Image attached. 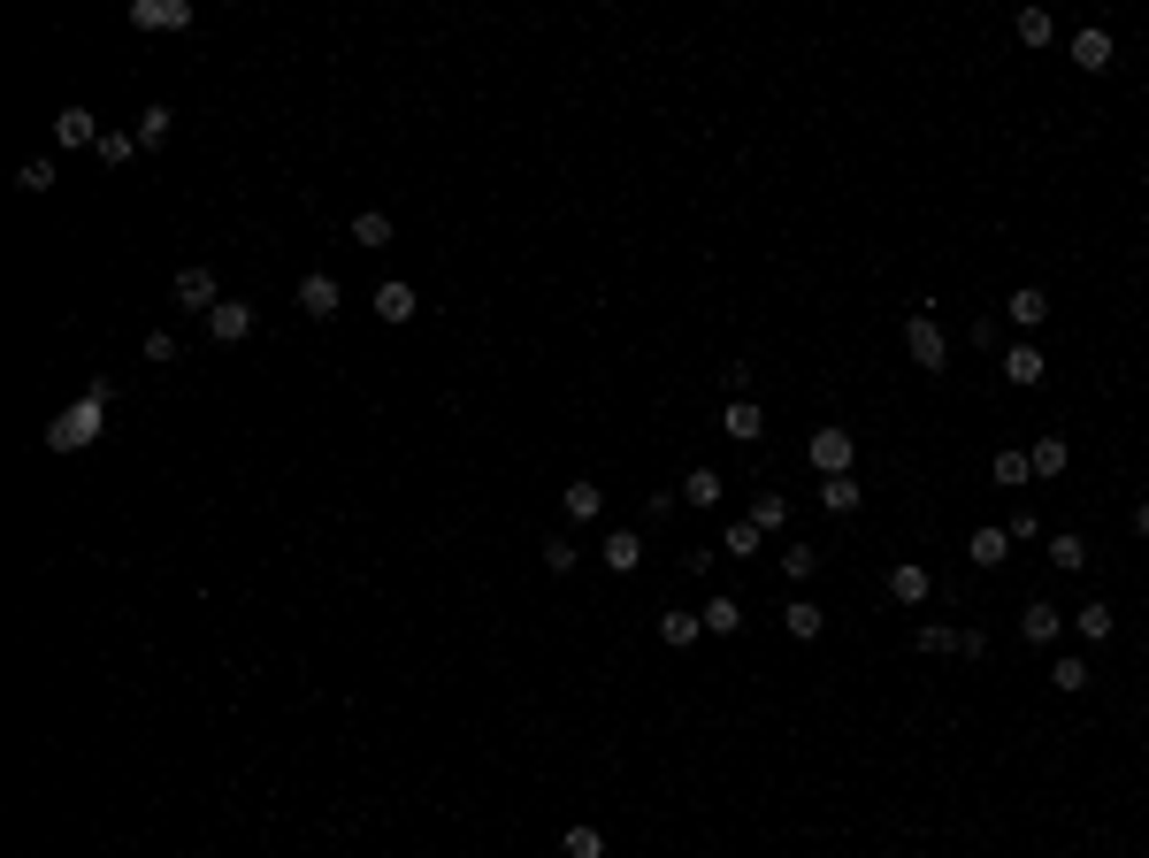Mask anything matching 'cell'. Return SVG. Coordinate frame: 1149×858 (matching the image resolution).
I'll return each mask as SVG.
<instances>
[{"label": "cell", "instance_id": "cell-1", "mask_svg": "<svg viewBox=\"0 0 1149 858\" xmlns=\"http://www.w3.org/2000/svg\"><path fill=\"white\" fill-rule=\"evenodd\" d=\"M100 422H108V383H85V399L46 430V445H54V453H85V445L100 437Z\"/></svg>", "mask_w": 1149, "mask_h": 858}, {"label": "cell", "instance_id": "cell-2", "mask_svg": "<svg viewBox=\"0 0 1149 858\" xmlns=\"http://www.w3.org/2000/svg\"><path fill=\"white\" fill-rule=\"evenodd\" d=\"M912 652H928V660H951V652H958V660H982L988 637L982 629H951V621H920V629H912Z\"/></svg>", "mask_w": 1149, "mask_h": 858}, {"label": "cell", "instance_id": "cell-3", "mask_svg": "<svg viewBox=\"0 0 1149 858\" xmlns=\"http://www.w3.org/2000/svg\"><path fill=\"white\" fill-rule=\"evenodd\" d=\"M904 352H912V368H928V376H935V368L951 360L943 323H935V315H904Z\"/></svg>", "mask_w": 1149, "mask_h": 858}, {"label": "cell", "instance_id": "cell-4", "mask_svg": "<svg viewBox=\"0 0 1149 858\" xmlns=\"http://www.w3.org/2000/svg\"><path fill=\"white\" fill-rule=\"evenodd\" d=\"M805 460H813L821 476H850V460H858V437H850V430H813V437H805Z\"/></svg>", "mask_w": 1149, "mask_h": 858}, {"label": "cell", "instance_id": "cell-5", "mask_svg": "<svg viewBox=\"0 0 1149 858\" xmlns=\"http://www.w3.org/2000/svg\"><path fill=\"white\" fill-rule=\"evenodd\" d=\"M337 307H345L337 276H329V269H307V276H300V315H307V323H329Z\"/></svg>", "mask_w": 1149, "mask_h": 858}, {"label": "cell", "instance_id": "cell-6", "mask_svg": "<svg viewBox=\"0 0 1149 858\" xmlns=\"http://www.w3.org/2000/svg\"><path fill=\"white\" fill-rule=\"evenodd\" d=\"M1042 376H1050V360H1042V345H1034V338L1004 345V383H1011V391H1034Z\"/></svg>", "mask_w": 1149, "mask_h": 858}, {"label": "cell", "instance_id": "cell-7", "mask_svg": "<svg viewBox=\"0 0 1149 858\" xmlns=\"http://www.w3.org/2000/svg\"><path fill=\"white\" fill-rule=\"evenodd\" d=\"M176 307H192V315H215L223 307V292H215V269H176Z\"/></svg>", "mask_w": 1149, "mask_h": 858}, {"label": "cell", "instance_id": "cell-8", "mask_svg": "<svg viewBox=\"0 0 1149 858\" xmlns=\"http://www.w3.org/2000/svg\"><path fill=\"white\" fill-rule=\"evenodd\" d=\"M1004 323H1019V330L1034 338V330L1050 323V292H1042V284H1019V292L1004 300Z\"/></svg>", "mask_w": 1149, "mask_h": 858}, {"label": "cell", "instance_id": "cell-9", "mask_svg": "<svg viewBox=\"0 0 1149 858\" xmlns=\"http://www.w3.org/2000/svg\"><path fill=\"white\" fill-rule=\"evenodd\" d=\"M889 598H897V606H928V598H935V575H928L920 560H897V567H889Z\"/></svg>", "mask_w": 1149, "mask_h": 858}, {"label": "cell", "instance_id": "cell-10", "mask_svg": "<svg viewBox=\"0 0 1149 858\" xmlns=\"http://www.w3.org/2000/svg\"><path fill=\"white\" fill-rule=\"evenodd\" d=\"M131 23L139 31H184L192 23V0H131Z\"/></svg>", "mask_w": 1149, "mask_h": 858}, {"label": "cell", "instance_id": "cell-11", "mask_svg": "<svg viewBox=\"0 0 1149 858\" xmlns=\"http://www.w3.org/2000/svg\"><path fill=\"white\" fill-rule=\"evenodd\" d=\"M207 338L215 345H246L253 338V307H246V300H223V307L207 315Z\"/></svg>", "mask_w": 1149, "mask_h": 858}, {"label": "cell", "instance_id": "cell-12", "mask_svg": "<svg viewBox=\"0 0 1149 858\" xmlns=\"http://www.w3.org/2000/svg\"><path fill=\"white\" fill-rule=\"evenodd\" d=\"M1073 62H1081L1088 77H1104V69H1112V31H1104V23H1088V31H1073Z\"/></svg>", "mask_w": 1149, "mask_h": 858}, {"label": "cell", "instance_id": "cell-13", "mask_svg": "<svg viewBox=\"0 0 1149 858\" xmlns=\"http://www.w3.org/2000/svg\"><path fill=\"white\" fill-rule=\"evenodd\" d=\"M720 430H728L736 445H759V430H767V414H759V399H728V406H720Z\"/></svg>", "mask_w": 1149, "mask_h": 858}, {"label": "cell", "instance_id": "cell-14", "mask_svg": "<svg viewBox=\"0 0 1149 858\" xmlns=\"http://www.w3.org/2000/svg\"><path fill=\"white\" fill-rule=\"evenodd\" d=\"M598 560H606L614 575H637V567H644V536H637V529H614V536L598 544Z\"/></svg>", "mask_w": 1149, "mask_h": 858}, {"label": "cell", "instance_id": "cell-15", "mask_svg": "<svg viewBox=\"0 0 1149 858\" xmlns=\"http://www.w3.org/2000/svg\"><path fill=\"white\" fill-rule=\"evenodd\" d=\"M720 491H728V484H720V468H690V476H682V507H697V514H713V507H720Z\"/></svg>", "mask_w": 1149, "mask_h": 858}, {"label": "cell", "instance_id": "cell-16", "mask_svg": "<svg viewBox=\"0 0 1149 858\" xmlns=\"http://www.w3.org/2000/svg\"><path fill=\"white\" fill-rule=\"evenodd\" d=\"M697 621H705V637H736V629H744V598H728V590H720V598H705V606H697Z\"/></svg>", "mask_w": 1149, "mask_h": 858}, {"label": "cell", "instance_id": "cell-17", "mask_svg": "<svg viewBox=\"0 0 1149 858\" xmlns=\"http://www.w3.org/2000/svg\"><path fill=\"white\" fill-rule=\"evenodd\" d=\"M54 139H62V146H100L93 108H62V116H54Z\"/></svg>", "mask_w": 1149, "mask_h": 858}, {"label": "cell", "instance_id": "cell-18", "mask_svg": "<svg viewBox=\"0 0 1149 858\" xmlns=\"http://www.w3.org/2000/svg\"><path fill=\"white\" fill-rule=\"evenodd\" d=\"M376 315H383L391 330H399V323H414V284H399V276H391V284H376Z\"/></svg>", "mask_w": 1149, "mask_h": 858}, {"label": "cell", "instance_id": "cell-19", "mask_svg": "<svg viewBox=\"0 0 1149 858\" xmlns=\"http://www.w3.org/2000/svg\"><path fill=\"white\" fill-rule=\"evenodd\" d=\"M1112 629H1119V613H1112V606H1104V598H1088V606H1081V613H1073V637H1081V644H1104V637H1112Z\"/></svg>", "mask_w": 1149, "mask_h": 858}, {"label": "cell", "instance_id": "cell-20", "mask_svg": "<svg viewBox=\"0 0 1149 858\" xmlns=\"http://www.w3.org/2000/svg\"><path fill=\"white\" fill-rule=\"evenodd\" d=\"M782 629H790L798 644H813V637H821V629H827V613H821V606H813V598H790V606H782Z\"/></svg>", "mask_w": 1149, "mask_h": 858}, {"label": "cell", "instance_id": "cell-21", "mask_svg": "<svg viewBox=\"0 0 1149 858\" xmlns=\"http://www.w3.org/2000/svg\"><path fill=\"white\" fill-rule=\"evenodd\" d=\"M560 507H567V521H598V507H606V491H598L590 476H575V484L560 491Z\"/></svg>", "mask_w": 1149, "mask_h": 858}, {"label": "cell", "instance_id": "cell-22", "mask_svg": "<svg viewBox=\"0 0 1149 858\" xmlns=\"http://www.w3.org/2000/svg\"><path fill=\"white\" fill-rule=\"evenodd\" d=\"M858 499H866V491H858V476H821V507H827L835 521L858 514Z\"/></svg>", "mask_w": 1149, "mask_h": 858}, {"label": "cell", "instance_id": "cell-23", "mask_svg": "<svg viewBox=\"0 0 1149 858\" xmlns=\"http://www.w3.org/2000/svg\"><path fill=\"white\" fill-rule=\"evenodd\" d=\"M966 560H974V567H1004V560H1011V536H1004V529H974V536H966Z\"/></svg>", "mask_w": 1149, "mask_h": 858}, {"label": "cell", "instance_id": "cell-24", "mask_svg": "<svg viewBox=\"0 0 1149 858\" xmlns=\"http://www.w3.org/2000/svg\"><path fill=\"white\" fill-rule=\"evenodd\" d=\"M697 637H705V621H697V613H659V644H666V652H690Z\"/></svg>", "mask_w": 1149, "mask_h": 858}, {"label": "cell", "instance_id": "cell-25", "mask_svg": "<svg viewBox=\"0 0 1149 858\" xmlns=\"http://www.w3.org/2000/svg\"><path fill=\"white\" fill-rule=\"evenodd\" d=\"M1058 629H1065L1058 606H1027V613H1019V637H1027V644H1058Z\"/></svg>", "mask_w": 1149, "mask_h": 858}, {"label": "cell", "instance_id": "cell-26", "mask_svg": "<svg viewBox=\"0 0 1149 858\" xmlns=\"http://www.w3.org/2000/svg\"><path fill=\"white\" fill-rule=\"evenodd\" d=\"M1065 460H1073V445H1065V437H1034V453H1027V468H1034V476H1065Z\"/></svg>", "mask_w": 1149, "mask_h": 858}, {"label": "cell", "instance_id": "cell-27", "mask_svg": "<svg viewBox=\"0 0 1149 858\" xmlns=\"http://www.w3.org/2000/svg\"><path fill=\"white\" fill-rule=\"evenodd\" d=\"M759 536H767V529H759V521L744 514V521H728V529H720V544H728V560H759Z\"/></svg>", "mask_w": 1149, "mask_h": 858}, {"label": "cell", "instance_id": "cell-28", "mask_svg": "<svg viewBox=\"0 0 1149 858\" xmlns=\"http://www.w3.org/2000/svg\"><path fill=\"white\" fill-rule=\"evenodd\" d=\"M1011 31H1019V46H1050V39H1058V23H1050L1042 8H1019V15H1011Z\"/></svg>", "mask_w": 1149, "mask_h": 858}, {"label": "cell", "instance_id": "cell-29", "mask_svg": "<svg viewBox=\"0 0 1149 858\" xmlns=\"http://www.w3.org/2000/svg\"><path fill=\"white\" fill-rule=\"evenodd\" d=\"M93 154H100L108 170H123V162H131V154H147V146H139V131H100V146H93Z\"/></svg>", "mask_w": 1149, "mask_h": 858}, {"label": "cell", "instance_id": "cell-30", "mask_svg": "<svg viewBox=\"0 0 1149 858\" xmlns=\"http://www.w3.org/2000/svg\"><path fill=\"white\" fill-rule=\"evenodd\" d=\"M1042 552H1050V567H1058V575H1081V567H1088V544H1081V536H1050Z\"/></svg>", "mask_w": 1149, "mask_h": 858}, {"label": "cell", "instance_id": "cell-31", "mask_svg": "<svg viewBox=\"0 0 1149 858\" xmlns=\"http://www.w3.org/2000/svg\"><path fill=\"white\" fill-rule=\"evenodd\" d=\"M782 575L790 583H813L821 575V544H782Z\"/></svg>", "mask_w": 1149, "mask_h": 858}, {"label": "cell", "instance_id": "cell-32", "mask_svg": "<svg viewBox=\"0 0 1149 858\" xmlns=\"http://www.w3.org/2000/svg\"><path fill=\"white\" fill-rule=\"evenodd\" d=\"M1050 683L1065 689V697H1081V689L1096 683V675H1088V660H1073V652H1065V660H1050Z\"/></svg>", "mask_w": 1149, "mask_h": 858}, {"label": "cell", "instance_id": "cell-33", "mask_svg": "<svg viewBox=\"0 0 1149 858\" xmlns=\"http://www.w3.org/2000/svg\"><path fill=\"white\" fill-rule=\"evenodd\" d=\"M353 246H391V215H383V207L353 215Z\"/></svg>", "mask_w": 1149, "mask_h": 858}, {"label": "cell", "instance_id": "cell-34", "mask_svg": "<svg viewBox=\"0 0 1149 858\" xmlns=\"http://www.w3.org/2000/svg\"><path fill=\"white\" fill-rule=\"evenodd\" d=\"M988 476H996V484H1004V491H1019V484H1027V476H1034V468H1027V453H1019V445H1011V453H996V460H988Z\"/></svg>", "mask_w": 1149, "mask_h": 858}, {"label": "cell", "instance_id": "cell-35", "mask_svg": "<svg viewBox=\"0 0 1149 858\" xmlns=\"http://www.w3.org/2000/svg\"><path fill=\"white\" fill-rule=\"evenodd\" d=\"M751 521H759V529H790V499H782V491H759V499H751Z\"/></svg>", "mask_w": 1149, "mask_h": 858}, {"label": "cell", "instance_id": "cell-36", "mask_svg": "<svg viewBox=\"0 0 1149 858\" xmlns=\"http://www.w3.org/2000/svg\"><path fill=\"white\" fill-rule=\"evenodd\" d=\"M575 560H583L575 536H544V567H552V575H575Z\"/></svg>", "mask_w": 1149, "mask_h": 858}, {"label": "cell", "instance_id": "cell-37", "mask_svg": "<svg viewBox=\"0 0 1149 858\" xmlns=\"http://www.w3.org/2000/svg\"><path fill=\"white\" fill-rule=\"evenodd\" d=\"M560 851H567V858H606V836H598V828H567V836H560Z\"/></svg>", "mask_w": 1149, "mask_h": 858}, {"label": "cell", "instance_id": "cell-38", "mask_svg": "<svg viewBox=\"0 0 1149 858\" xmlns=\"http://www.w3.org/2000/svg\"><path fill=\"white\" fill-rule=\"evenodd\" d=\"M139 146H169V108H162V100L139 116Z\"/></svg>", "mask_w": 1149, "mask_h": 858}, {"label": "cell", "instance_id": "cell-39", "mask_svg": "<svg viewBox=\"0 0 1149 858\" xmlns=\"http://www.w3.org/2000/svg\"><path fill=\"white\" fill-rule=\"evenodd\" d=\"M1004 536H1011V544H1050V536H1042V521H1034V514H1011V521H1004Z\"/></svg>", "mask_w": 1149, "mask_h": 858}, {"label": "cell", "instance_id": "cell-40", "mask_svg": "<svg viewBox=\"0 0 1149 858\" xmlns=\"http://www.w3.org/2000/svg\"><path fill=\"white\" fill-rule=\"evenodd\" d=\"M54 184V162H23V176H15V192H46Z\"/></svg>", "mask_w": 1149, "mask_h": 858}, {"label": "cell", "instance_id": "cell-41", "mask_svg": "<svg viewBox=\"0 0 1149 858\" xmlns=\"http://www.w3.org/2000/svg\"><path fill=\"white\" fill-rule=\"evenodd\" d=\"M1135 536H1149V499H1142V507H1135Z\"/></svg>", "mask_w": 1149, "mask_h": 858}]
</instances>
